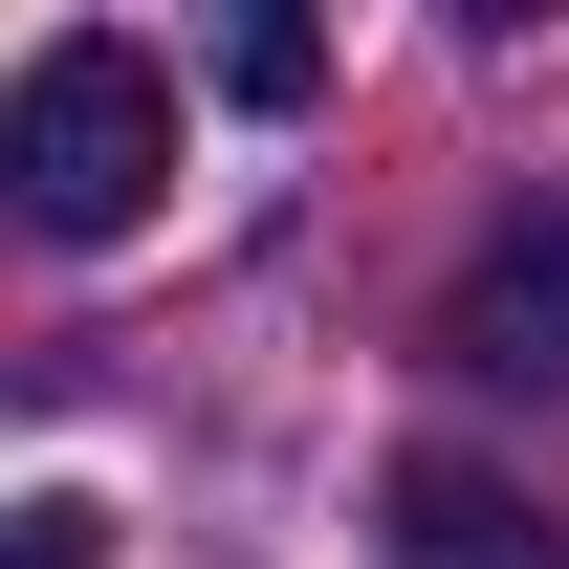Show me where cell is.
I'll list each match as a JSON object with an SVG mask.
<instances>
[{
  "instance_id": "1",
  "label": "cell",
  "mask_w": 569,
  "mask_h": 569,
  "mask_svg": "<svg viewBox=\"0 0 569 569\" xmlns=\"http://www.w3.org/2000/svg\"><path fill=\"white\" fill-rule=\"evenodd\" d=\"M0 198H22V241H132L153 198H176V67L153 44H110V22H67V44H22V88H0Z\"/></svg>"
},
{
  "instance_id": "3",
  "label": "cell",
  "mask_w": 569,
  "mask_h": 569,
  "mask_svg": "<svg viewBox=\"0 0 569 569\" xmlns=\"http://www.w3.org/2000/svg\"><path fill=\"white\" fill-rule=\"evenodd\" d=\"M372 526H395V569H569V526L526 482H482V460H395Z\"/></svg>"
},
{
  "instance_id": "4",
  "label": "cell",
  "mask_w": 569,
  "mask_h": 569,
  "mask_svg": "<svg viewBox=\"0 0 569 569\" xmlns=\"http://www.w3.org/2000/svg\"><path fill=\"white\" fill-rule=\"evenodd\" d=\"M219 88H241V110H307V88H329V44H307V22H241V44H219Z\"/></svg>"
},
{
  "instance_id": "2",
  "label": "cell",
  "mask_w": 569,
  "mask_h": 569,
  "mask_svg": "<svg viewBox=\"0 0 569 569\" xmlns=\"http://www.w3.org/2000/svg\"><path fill=\"white\" fill-rule=\"evenodd\" d=\"M438 372H482V395H569V198L503 219L482 263L438 284Z\"/></svg>"
},
{
  "instance_id": "5",
  "label": "cell",
  "mask_w": 569,
  "mask_h": 569,
  "mask_svg": "<svg viewBox=\"0 0 569 569\" xmlns=\"http://www.w3.org/2000/svg\"><path fill=\"white\" fill-rule=\"evenodd\" d=\"M0 569H110V503H67V482H44L22 526H0Z\"/></svg>"
}]
</instances>
